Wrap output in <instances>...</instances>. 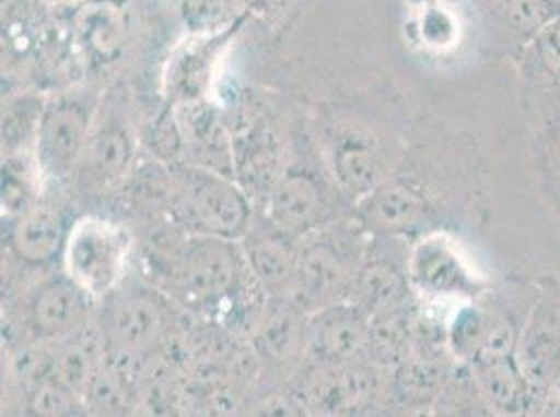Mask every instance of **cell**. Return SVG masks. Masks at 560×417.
I'll use <instances>...</instances> for the list:
<instances>
[{
	"label": "cell",
	"mask_w": 560,
	"mask_h": 417,
	"mask_svg": "<svg viewBox=\"0 0 560 417\" xmlns=\"http://www.w3.org/2000/svg\"><path fill=\"white\" fill-rule=\"evenodd\" d=\"M433 205L417 182L389 176L353 205V219L378 240L427 234Z\"/></svg>",
	"instance_id": "cell-14"
},
{
	"label": "cell",
	"mask_w": 560,
	"mask_h": 417,
	"mask_svg": "<svg viewBox=\"0 0 560 417\" xmlns=\"http://www.w3.org/2000/svg\"><path fill=\"white\" fill-rule=\"evenodd\" d=\"M176 302L149 279H124L112 295L96 302L94 325L103 355L144 364L172 341Z\"/></svg>",
	"instance_id": "cell-2"
},
{
	"label": "cell",
	"mask_w": 560,
	"mask_h": 417,
	"mask_svg": "<svg viewBox=\"0 0 560 417\" xmlns=\"http://www.w3.org/2000/svg\"><path fill=\"white\" fill-rule=\"evenodd\" d=\"M477 389L498 417H518L536 396L516 353H488L467 366Z\"/></svg>",
	"instance_id": "cell-19"
},
{
	"label": "cell",
	"mask_w": 560,
	"mask_h": 417,
	"mask_svg": "<svg viewBox=\"0 0 560 417\" xmlns=\"http://www.w3.org/2000/svg\"><path fill=\"white\" fill-rule=\"evenodd\" d=\"M254 219L252 196L236 178L192 163L174 165L170 222L188 236L241 240Z\"/></svg>",
	"instance_id": "cell-3"
},
{
	"label": "cell",
	"mask_w": 560,
	"mask_h": 417,
	"mask_svg": "<svg viewBox=\"0 0 560 417\" xmlns=\"http://www.w3.org/2000/svg\"><path fill=\"white\" fill-rule=\"evenodd\" d=\"M96 301L63 272L36 282L22 299V325L34 345H59L94 325Z\"/></svg>",
	"instance_id": "cell-10"
},
{
	"label": "cell",
	"mask_w": 560,
	"mask_h": 417,
	"mask_svg": "<svg viewBox=\"0 0 560 417\" xmlns=\"http://www.w3.org/2000/svg\"><path fill=\"white\" fill-rule=\"evenodd\" d=\"M305 318L291 299H272V307L257 320L254 347L257 355L272 364H291L305 359Z\"/></svg>",
	"instance_id": "cell-21"
},
{
	"label": "cell",
	"mask_w": 560,
	"mask_h": 417,
	"mask_svg": "<svg viewBox=\"0 0 560 417\" xmlns=\"http://www.w3.org/2000/svg\"><path fill=\"white\" fill-rule=\"evenodd\" d=\"M126 24L117 7L107 2L89 4L75 15V40L89 65L103 68L114 63L124 45Z\"/></svg>",
	"instance_id": "cell-22"
},
{
	"label": "cell",
	"mask_w": 560,
	"mask_h": 417,
	"mask_svg": "<svg viewBox=\"0 0 560 417\" xmlns=\"http://www.w3.org/2000/svg\"><path fill=\"white\" fill-rule=\"evenodd\" d=\"M527 50L536 57L544 70L560 82V22L550 25Z\"/></svg>",
	"instance_id": "cell-27"
},
{
	"label": "cell",
	"mask_w": 560,
	"mask_h": 417,
	"mask_svg": "<svg viewBox=\"0 0 560 417\" xmlns=\"http://www.w3.org/2000/svg\"><path fill=\"white\" fill-rule=\"evenodd\" d=\"M238 27L241 24L213 34H192L172 50L162 84V96L167 107L180 111L208 103L220 59Z\"/></svg>",
	"instance_id": "cell-13"
},
{
	"label": "cell",
	"mask_w": 560,
	"mask_h": 417,
	"mask_svg": "<svg viewBox=\"0 0 560 417\" xmlns=\"http://www.w3.org/2000/svg\"><path fill=\"white\" fill-rule=\"evenodd\" d=\"M7 224V247L11 255L24 265L45 267L61 261L73 219L66 208L43 199Z\"/></svg>",
	"instance_id": "cell-17"
},
{
	"label": "cell",
	"mask_w": 560,
	"mask_h": 417,
	"mask_svg": "<svg viewBox=\"0 0 560 417\" xmlns=\"http://www.w3.org/2000/svg\"><path fill=\"white\" fill-rule=\"evenodd\" d=\"M320 140L327 171L353 205L392 176L389 153L366 126L330 121Z\"/></svg>",
	"instance_id": "cell-11"
},
{
	"label": "cell",
	"mask_w": 560,
	"mask_h": 417,
	"mask_svg": "<svg viewBox=\"0 0 560 417\" xmlns=\"http://www.w3.org/2000/svg\"><path fill=\"white\" fill-rule=\"evenodd\" d=\"M483 11L506 32V36L529 48L537 38L560 22V0H479Z\"/></svg>",
	"instance_id": "cell-23"
},
{
	"label": "cell",
	"mask_w": 560,
	"mask_h": 417,
	"mask_svg": "<svg viewBox=\"0 0 560 417\" xmlns=\"http://www.w3.org/2000/svg\"><path fill=\"white\" fill-rule=\"evenodd\" d=\"M135 251L137 238L124 222L89 213L73 219L59 263L61 272L98 302L128 278Z\"/></svg>",
	"instance_id": "cell-6"
},
{
	"label": "cell",
	"mask_w": 560,
	"mask_h": 417,
	"mask_svg": "<svg viewBox=\"0 0 560 417\" xmlns=\"http://www.w3.org/2000/svg\"><path fill=\"white\" fill-rule=\"evenodd\" d=\"M406 272L415 293L422 299H475L481 295V279L460 253V247L450 234L431 230L406 255Z\"/></svg>",
	"instance_id": "cell-12"
},
{
	"label": "cell",
	"mask_w": 560,
	"mask_h": 417,
	"mask_svg": "<svg viewBox=\"0 0 560 417\" xmlns=\"http://www.w3.org/2000/svg\"><path fill=\"white\" fill-rule=\"evenodd\" d=\"M249 417H310L302 403L291 394L287 389V393H275L259 398L256 407L252 409Z\"/></svg>",
	"instance_id": "cell-28"
},
{
	"label": "cell",
	"mask_w": 560,
	"mask_h": 417,
	"mask_svg": "<svg viewBox=\"0 0 560 417\" xmlns=\"http://www.w3.org/2000/svg\"><path fill=\"white\" fill-rule=\"evenodd\" d=\"M431 414L433 417H498L477 389L467 366L445 376L444 386L431 407Z\"/></svg>",
	"instance_id": "cell-25"
},
{
	"label": "cell",
	"mask_w": 560,
	"mask_h": 417,
	"mask_svg": "<svg viewBox=\"0 0 560 417\" xmlns=\"http://www.w3.org/2000/svg\"><path fill=\"white\" fill-rule=\"evenodd\" d=\"M47 96L24 94L9 100L2 109V146L4 155L32 151L38 121L45 109Z\"/></svg>",
	"instance_id": "cell-26"
},
{
	"label": "cell",
	"mask_w": 560,
	"mask_h": 417,
	"mask_svg": "<svg viewBox=\"0 0 560 417\" xmlns=\"http://www.w3.org/2000/svg\"><path fill=\"white\" fill-rule=\"evenodd\" d=\"M238 242L257 290L270 299H289L298 272L300 240L282 233L261 213Z\"/></svg>",
	"instance_id": "cell-16"
},
{
	"label": "cell",
	"mask_w": 560,
	"mask_h": 417,
	"mask_svg": "<svg viewBox=\"0 0 560 417\" xmlns=\"http://www.w3.org/2000/svg\"><path fill=\"white\" fill-rule=\"evenodd\" d=\"M249 286L256 282L238 240L188 236L164 293L190 311L220 313Z\"/></svg>",
	"instance_id": "cell-4"
},
{
	"label": "cell",
	"mask_w": 560,
	"mask_h": 417,
	"mask_svg": "<svg viewBox=\"0 0 560 417\" xmlns=\"http://www.w3.org/2000/svg\"><path fill=\"white\" fill-rule=\"evenodd\" d=\"M341 199L346 196L332 182L330 174L323 176L302 163H291L280 169L266 192L264 215L282 233L302 240L341 219L337 213Z\"/></svg>",
	"instance_id": "cell-9"
},
{
	"label": "cell",
	"mask_w": 560,
	"mask_h": 417,
	"mask_svg": "<svg viewBox=\"0 0 560 417\" xmlns=\"http://www.w3.org/2000/svg\"><path fill=\"white\" fill-rule=\"evenodd\" d=\"M373 236L353 217L337 219L300 240L291 301L304 313L350 301Z\"/></svg>",
	"instance_id": "cell-1"
},
{
	"label": "cell",
	"mask_w": 560,
	"mask_h": 417,
	"mask_svg": "<svg viewBox=\"0 0 560 417\" xmlns=\"http://www.w3.org/2000/svg\"><path fill=\"white\" fill-rule=\"evenodd\" d=\"M410 290L412 286L406 272V261L397 263L383 251L374 249L373 238L371 251L358 274L350 301L364 309L371 318H376L408 307Z\"/></svg>",
	"instance_id": "cell-20"
},
{
	"label": "cell",
	"mask_w": 560,
	"mask_h": 417,
	"mask_svg": "<svg viewBox=\"0 0 560 417\" xmlns=\"http://www.w3.org/2000/svg\"><path fill=\"white\" fill-rule=\"evenodd\" d=\"M539 417H560V398L559 401H555L552 405H548L546 412Z\"/></svg>",
	"instance_id": "cell-29"
},
{
	"label": "cell",
	"mask_w": 560,
	"mask_h": 417,
	"mask_svg": "<svg viewBox=\"0 0 560 417\" xmlns=\"http://www.w3.org/2000/svg\"><path fill=\"white\" fill-rule=\"evenodd\" d=\"M2 159V215L11 222L43 201V186L47 182L32 151L4 155Z\"/></svg>",
	"instance_id": "cell-24"
},
{
	"label": "cell",
	"mask_w": 560,
	"mask_h": 417,
	"mask_svg": "<svg viewBox=\"0 0 560 417\" xmlns=\"http://www.w3.org/2000/svg\"><path fill=\"white\" fill-rule=\"evenodd\" d=\"M387 373L371 361H304L293 373L289 391L310 417H366L387 394H394Z\"/></svg>",
	"instance_id": "cell-7"
},
{
	"label": "cell",
	"mask_w": 560,
	"mask_h": 417,
	"mask_svg": "<svg viewBox=\"0 0 560 417\" xmlns=\"http://www.w3.org/2000/svg\"><path fill=\"white\" fill-rule=\"evenodd\" d=\"M105 88L78 86L47 96L32 155L45 182H68L84 157Z\"/></svg>",
	"instance_id": "cell-8"
},
{
	"label": "cell",
	"mask_w": 560,
	"mask_h": 417,
	"mask_svg": "<svg viewBox=\"0 0 560 417\" xmlns=\"http://www.w3.org/2000/svg\"><path fill=\"white\" fill-rule=\"evenodd\" d=\"M140 162L139 128L126 86L105 88L94 117L91 139L73 176L84 196L121 190Z\"/></svg>",
	"instance_id": "cell-5"
},
{
	"label": "cell",
	"mask_w": 560,
	"mask_h": 417,
	"mask_svg": "<svg viewBox=\"0 0 560 417\" xmlns=\"http://www.w3.org/2000/svg\"><path fill=\"white\" fill-rule=\"evenodd\" d=\"M516 359L534 393H546L560 384V311L539 302L521 327Z\"/></svg>",
	"instance_id": "cell-18"
},
{
	"label": "cell",
	"mask_w": 560,
	"mask_h": 417,
	"mask_svg": "<svg viewBox=\"0 0 560 417\" xmlns=\"http://www.w3.org/2000/svg\"><path fill=\"white\" fill-rule=\"evenodd\" d=\"M371 315L355 302H335L305 318L304 361H369Z\"/></svg>",
	"instance_id": "cell-15"
}]
</instances>
